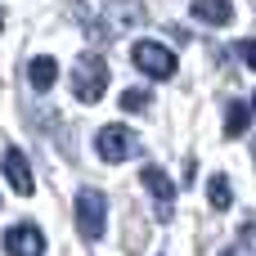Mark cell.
Listing matches in <instances>:
<instances>
[{
  "instance_id": "14",
  "label": "cell",
  "mask_w": 256,
  "mask_h": 256,
  "mask_svg": "<svg viewBox=\"0 0 256 256\" xmlns=\"http://www.w3.org/2000/svg\"><path fill=\"white\" fill-rule=\"evenodd\" d=\"M238 58H243L248 68H252V63H256V45H252V40H238Z\"/></svg>"
},
{
  "instance_id": "9",
  "label": "cell",
  "mask_w": 256,
  "mask_h": 256,
  "mask_svg": "<svg viewBox=\"0 0 256 256\" xmlns=\"http://www.w3.org/2000/svg\"><path fill=\"white\" fill-rule=\"evenodd\" d=\"M248 126H252V108L243 99H230L225 104V135L238 140V135H248Z\"/></svg>"
},
{
  "instance_id": "6",
  "label": "cell",
  "mask_w": 256,
  "mask_h": 256,
  "mask_svg": "<svg viewBox=\"0 0 256 256\" xmlns=\"http://www.w3.org/2000/svg\"><path fill=\"white\" fill-rule=\"evenodd\" d=\"M0 171H4V180H9V189H14L18 198H27V194L36 189V180H32V166H27L22 148H4V158H0Z\"/></svg>"
},
{
  "instance_id": "1",
  "label": "cell",
  "mask_w": 256,
  "mask_h": 256,
  "mask_svg": "<svg viewBox=\"0 0 256 256\" xmlns=\"http://www.w3.org/2000/svg\"><path fill=\"white\" fill-rule=\"evenodd\" d=\"M104 90H108V63L99 54H81L76 68H72V94L81 104H99Z\"/></svg>"
},
{
  "instance_id": "12",
  "label": "cell",
  "mask_w": 256,
  "mask_h": 256,
  "mask_svg": "<svg viewBox=\"0 0 256 256\" xmlns=\"http://www.w3.org/2000/svg\"><path fill=\"white\" fill-rule=\"evenodd\" d=\"M122 108H126V112H144V108H148V90H126V94H122Z\"/></svg>"
},
{
  "instance_id": "8",
  "label": "cell",
  "mask_w": 256,
  "mask_h": 256,
  "mask_svg": "<svg viewBox=\"0 0 256 256\" xmlns=\"http://www.w3.org/2000/svg\"><path fill=\"white\" fill-rule=\"evenodd\" d=\"M189 14H194L198 22H212V27H225V22L234 18V4H230V0H194V4H189Z\"/></svg>"
},
{
  "instance_id": "10",
  "label": "cell",
  "mask_w": 256,
  "mask_h": 256,
  "mask_svg": "<svg viewBox=\"0 0 256 256\" xmlns=\"http://www.w3.org/2000/svg\"><path fill=\"white\" fill-rule=\"evenodd\" d=\"M27 81H32V90H50V86L58 81V63H54L50 54L32 58V68H27Z\"/></svg>"
},
{
  "instance_id": "2",
  "label": "cell",
  "mask_w": 256,
  "mask_h": 256,
  "mask_svg": "<svg viewBox=\"0 0 256 256\" xmlns=\"http://www.w3.org/2000/svg\"><path fill=\"white\" fill-rule=\"evenodd\" d=\"M104 225H108V198L99 189H81L76 194V230L86 243H99L104 238Z\"/></svg>"
},
{
  "instance_id": "13",
  "label": "cell",
  "mask_w": 256,
  "mask_h": 256,
  "mask_svg": "<svg viewBox=\"0 0 256 256\" xmlns=\"http://www.w3.org/2000/svg\"><path fill=\"white\" fill-rule=\"evenodd\" d=\"M225 256H252V230H248V225H243V234H238V243H234V248H230Z\"/></svg>"
},
{
  "instance_id": "5",
  "label": "cell",
  "mask_w": 256,
  "mask_h": 256,
  "mask_svg": "<svg viewBox=\"0 0 256 256\" xmlns=\"http://www.w3.org/2000/svg\"><path fill=\"white\" fill-rule=\"evenodd\" d=\"M0 243H4V252H9V256H40V252H45V234H40L36 225H27V220L14 225V230H4Z\"/></svg>"
},
{
  "instance_id": "11",
  "label": "cell",
  "mask_w": 256,
  "mask_h": 256,
  "mask_svg": "<svg viewBox=\"0 0 256 256\" xmlns=\"http://www.w3.org/2000/svg\"><path fill=\"white\" fill-rule=\"evenodd\" d=\"M207 194H212V207H220V212H225V207L234 202V189H230V180H225V176H212Z\"/></svg>"
},
{
  "instance_id": "15",
  "label": "cell",
  "mask_w": 256,
  "mask_h": 256,
  "mask_svg": "<svg viewBox=\"0 0 256 256\" xmlns=\"http://www.w3.org/2000/svg\"><path fill=\"white\" fill-rule=\"evenodd\" d=\"M0 27H4V9H0Z\"/></svg>"
},
{
  "instance_id": "7",
  "label": "cell",
  "mask_w": 256,
  "mask_h": 256,
  "mask_svg": "<svg viewBox=\"0 0 256 256\" xmlns=\"http://www.w3.org/2000/svg\"><path fill=\"white\" fill-rule=\"evenodd\" d=\"M140 180H144V189L158 198V216H162V220H171V202H176V189H171V180L162 176V166H144V176H140Z\"/></svg>"
},
{
  "instance_id": "4",
  "label": "cell",
  "mask_w": 256,
  "mask_h": 256,
  "mask_svg": "<svg viewBox=\"0 0 256 256\" xmlns=\"http://www.w3.org/2000/svg\"><path fill=\"white\" fill-rule=\"evenodd\" d=\"M94 148H99L104 162H126V158L135 153V135H130L126 126H104V130L94 135Z\"/></svg>"
},
{
  "instance_id": "3",
  "label": "cell",
  "mask_w": 256,
  "mask_h": 256,
  "mask_svg": "<svg viewBox=\"0 0 256 256\" xmlns=\"http://www.w3.org/2000/svg\"><path fill=\"white\" fill-rule=\"evenodd\" d=\"M130 58H135V68L144 72V76H153V81H171L176 76V54L166 50V45H158V40H135V50H130Z\"/></svg>"
}]
</instances>
